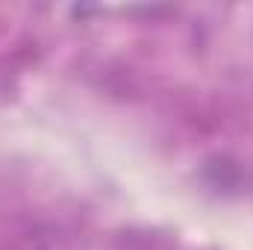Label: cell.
<instances>
[{
  "mask_svg": "<svg viewBox=\"0 0 253 250\" xmlns=\"http://www.w3.org/2000/svg\"><path fill=\"white\" fill-rule=\"evenodd\" d=\"M9 250H65V236H59V233H33Z\"/></svg>",
  "mask_w": 253,
  "mask_h": 250,
  "instance_id": "6da1fadb",
  "label": "cell"
}]
</instances>
